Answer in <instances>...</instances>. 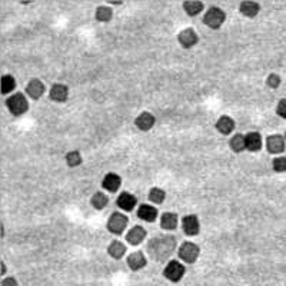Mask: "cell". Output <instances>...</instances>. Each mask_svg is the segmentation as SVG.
<instances>
[{
  "mask_svg": "<svg viewBox=\"0 0 286 286\" xmlns=\"http://www.w3.org/2000/svg\"><path fill=\"white\" fill-rule=\"evenodd\" d=\"M285 139H286V132H285Z\"/></svg>",
  "mask_w": 286,
  "mask_h": 286,
  "instance_id": "36",
  "label": "cell"
},
{
  "mask_svg": "<svg viewBox=\"0 0 286 286\" xmlns=\"http://www.w3.org/2000/svg\"><path fill=\"white\" fill-rule=\"evenodd\" d=\"M148 265V259H146V256L143 255V252H133L131 253L129 256H128V266L132 269V270H140V269H143L145 266Z\"/></svg>",
  "mask_w": 286,
  "mask_h": 286,
  "instance_id": "16",
  "label": "cell"
},
{
  "mask_svg": "<svg viewBox=\"0 0 286 286\" xmlns=\"http://www.w3.org/2000/svg\"><path fill=\"white\" fill-rule=\"evenodd\" d=\"M65 160H66V163L69 168H76V166H79V165L83 162L82 154L79 153L77 151H72V152H69V153L66 154V157H65Z\"/></svg>",
  "mask_w": 286,
  "mask_h": 286,
  "instance_id": "28",
  "label": "cell"
},
{
  "mask_svg": "<svg viewBox=\"0 0 286 286\" xmlns=\"http://www.w3.org/2000/svg\"><path fill=\"white\" fill-rule=\"evenodd\" d=\"M198 35H196V32H195L192 27L183 29V30L177 35V42H179V44H180L183 49H191V47H193L195 44L198 43Z\"/></svg>",
  "mask_w": 286,
  "mask_h": 286,
  "instance_id": "8",
  "label": "cell"
},
{
  "mask_svg": "<svg viewBox=\"0 0 286 286\" xmlns=\"http://www.w3.org/2000/svg\"><path fill=\"white\" fill-rule=\"evenodd\" d=\"M6 106L13 116H22L29 109V102L23 93H15L6 99Z\"/></svg>",
  "mask_w": 286,
  "mask_h": 286,
  "instance_id": "2",
  "label": "cell"
},
{
  "mask_svg": "<svg viewBox=\"0 0 286 286\" xmlns=\"http://www.w3.org/2000/svg\"><path fill=\"white\" fill-rule=\"evenodd\" d=\"M229 146L230 149L235 152V153H241L246 149V142H245V136L242 133H236L235 136H232L230 142H229Z\"/></svg>",
  "mask_w": 286,
  "mask_h": 286,
  "instance_id": "23",
  "label": "cell"
},
{
  "mask_svg": "<svg viewBox=\"0 0 286 286\" xmlns=\"http://www.w3.org/2000/svg\"><path fill=\"white\" fill-rule=\"evenodd\" d=\"M239 10L243 16L246 18H255L259 10H261V4L256 3V1H252V0H248V1H242L241 6H239Z\"/></svg>",
  "mask_w": 286,
  "mask_h": 286,
  "instance_id": "20",
  "label": "cell"
},
{
  "mask_svg": "<svg viewBox=\"0 0 286 286\" xmlns=\"http://www.w3.org/2000/svg\"><path fill=\"white\" fill-rule=\"evenodd\" d=\"M154 122H156V119H154V116L152 113L143 112V113H140V114L136 117L134 125H136V128L140 129L142 132H148V131H151V129L153 128Z\"/></svg>",
  "mask_w": 286,
  "mask_h": 286,
  "instance_id": "10",
  "label": "cell"
},
{
  "mask_svg": "<svg viewBox=\"0 0 286 286\" xmlns=\"http://www.w3.org/2000/svg\"><path fill=\"white\" fill-rule=\"evenodd\" d=\"M276 113L278 116H281L282 119H286V99L279 100L278 106H276Z\"/></svg>",
  "mask_w": 286,
  "mask_h": 286,
  "instance_id": "32",
  "label": "cell"
},
{
  "mask_svg": "<svg viewBox=\"0 0 286 286\" xmlns=\"http://www.w3.org/2000/svg\"><path fill=\"white\" fill-rule=\"evenodd\" d=\"M185 272H186L185 266L179 261L172 259V261H169V264L166 265V267L163 270V276L171 282H179L185 276Z\"/></svg>",
  "mask_w": 286,
  "mask_h": 286,
  "instance_id": "6",
  "label": "cell"
},
{
  "mask_svg": "<svg viewBox=\"0 0 286 286\" xmlns=\"http://www.w3.org/2000/svg\"><path fill=\"white\" fill-rule=\"evenodd\" d=\"M112 4H122V1H110Z\"/></svg>",
  "mask_w": 286,
  "mask_h": 286,
  "instance_id": "35",
  "label": "cell"
},
{
  "mask_svg": "<svg viewBox=\"0 0 286 286\" xmlns=\"http://www.w3.org/2000/svg\"><path fill=\"white\" fill-rule=\"evenodd\" d=\"M215 126H216V131L222 134H229L235 129V120L230 116L225 114V116H220Z\"/></svg>",
  "mask_w": 286,
  "mask_h": 286,
  "instance_id": "19",
  "label": "cell"
},
{
  "mask_svg": "<svg viewBox=\"0 0 286 286\" xmlns=\"http://www.w3.org/2000/svg\"><path fill=\"white\" fill-rule=\"evenodd\" d=\"M165 198H166V193H165V191L160 189V188H152L151 192H149V200H151L152 203L160 205V203L165 200Z\"/></svg>",
  "mask_w": 286,
  "mask_h": 286,
  "instance_id": "29",
  "label": "cell"
},
{
  "mask_svg": "<svg viewBox=\"0 0 286 286\" xmlns=\"http://www.w3.org/2000/svg\"><path fill=\"white\" fill-rule=\"evenodd\" d=\"M146 235H148L146 229H143L142 226L136 225V226H133L132 229L128 232V235H126V241H128V243H131V245H133V246H136V245H140V243L143 242V239L146 238Z\"/></svg>",
  "mask_w": 286,
  "mask_h": 286,
  "instance_id": "13",
  "label": "cell"
},
{
  "mask_svg": "<svg viewBox=\"0 0 286 286\" xmlns=\"http://www.w3.org/2000/svg\"><path fill=\"white\" fill-rule=\"evenodd\" d=\"M1 286H19V284L15 278H4L1 281Z\"/></svg>",
  "mask_w": 286,
  "mask_h": 286,
  "instance_id": "33",
  "label": "cell"
},
{
  "mask_svg": "<svg viewBox=\"0 0 286 286\" xmlns=\"http://www.w3.org/2000/svg\"><path fill=\"white\" fill-rule=\"evenodd\" d=\"M226 20V15H225V12L218 7V6H212L206 13H205V16H203V23L208 26V27H210V29H219L220 26L225 23Z\"/></svg>",
  "mask_w": 286,
  "mask_h": 286,
  "instance_id": "3",
  "label": "cell"
},
{
  "mask_svg": "<svg viewBox=\"0 0 286 286\" xmlns=\"http://www.w3.org/2000/svg\"><path fill=\"white\" fill-rule=\"evenodd\" d=\"M137 203V199L134 195L129 193V192H123L117 196V200H116V205L122 209V210H126V212H131L134 209Z\"/></svg>",
  "mask_w": 286,
  "mask_h": 286,
  "instance_id": "12",
  "label": "cell"
},
{
  "mask_svg": "<svg viewBox=\"0 0 286 286\" xmlns=\"http://www.w3.org/2000/svg\"><path fill=\"white\" fill-rule=\"evenodd\" d=\"M285 140V137L281 136V134H270V136H267V139H266V149H267V152L272 154L284 153V151H285L286 148Z\"/></svg>",
  "mask_w": 286,
  "mask_h": 286,
  "instance_id": "7",
  "label": "cell"
},
{
  "mask_svg": "<svg viewBox=\"0 0 286 286\" xmlns=\"http://www.w3.org/2000/svg\"><path fill=\"white\" fill-rule=\"evenodd\" d=\"M272 168L278 173L286 172V156H278L272 160Z\"/></svg>",
  "mask_w": 286,
  "mask_h": 286,
  "instance_id": "30",
  "label": "cell"
},
{
  "mask_svg": "<svg viewBox=\"0 0 286 286\" xmlns=\"http://www.w3.org/2000/svg\"><path fill=\"white\" fill-rule=\"evenodd\" d=\"M128 216L120 212H113L108 219V230L113 235H120L128 226Z\"/></svg>",
  "mask_w": 286,
  "mask_h": 286,
  "instance_id": "5",
  "label": "cell"
},
{
  "mask_svg": "<svg viewBox=\"0 0 286 286\" xmlns=\"http://www.w3.org/2000/svg\"><path fill=\"white\" fill-rule=\"evenodd\" d=\"M177 222H179V218H177L176 213H173V212H165L162 215V218H160V226L165 230H175L177 226Z\"/></svg>",
  "mask_w": 286,
  "mask_h": 286,
  "instance_id": "21",
  "label": "cell"
},
{
  "mask_svg": "<svg viewBox=\"0 0 286 286\" xmlns=\"http://www.w3.org/2000/svg\"><path fill=\"white\" fill-rule=\"evenodd\" d=\"M183 9L189 16H198L199 13L203 10V3L198 0H188L183 3Z\"/></svg>",
  "mask_w": 286,
  "mask_h": 286,
  "instance_id": "24",
  "label": "cell"
},
{
  "mask_svg": "<svg viewBox=\"0 0 286 286\" xmlns=\"http://www.w3.org/2000/svg\"><path fill=\"white\" fill-rule=\"evenodd\" d=\"M182 229L188 236H196L200 230L199 218L196 215H186L182 218Z\"/></svg>",
  "mask_w": 286,
  "mask_h": 286,
  "instance_id": "9",
  "label": "cell"
},
{
  "mask_svg": "<svg viewBox=\"0 0 286 286\" xmlns=\"http://www.w3.org/2000/svg\"><path fill=\"white\" fill-rule=\"evenodd\" d=\"M50 99L55 100V102H65L69 96V89L66 85H62V83H55L52 89H50V93H49Z\"/></svg>",
  "mask_w": 286,
  "mask_h": 286,
  "instance_id": "18",
  "label": "cell"
},
{
  "mask_svg": "<svg viewBox=\"0 0 286 286\" xmlns=\"http://www.w3.org/2000/svg\"><path fill=\"white\" fill-rule=\"evenodd\" d=\"M246 149L249 152H259L262 149V136L259 132H250L245 136Z\"/></svg>",
  "mask_w": 286,
  "mask_h": 286,
  "instance_id": "14",
  "label": "cell"
},
{
  "mask_svg": "<svg viewBox=\"0 0 286 286\" xmlns=\"http://www.w3.org/2000/svg\"><path fill=\"white\" fill-rule=\"evenodd\" d=\"M266 85L272 89L279 88V85H281V76H279V75H276V73L269 75V77L266 79Z\"/></svg>",
  "mask_w": 286,
  "mask_h": 286,
  "instance_id": "31",
  "label": "cell"
},
{
  "mask_svg": "<svg viewBox=\"0 0 286 286\" xmlns=\"http://www.w3.org/2000/svg\"><path fill=\"white\" fill-rule=\"evenodd\" d=\"M176 241L173 236H162V238H153L148 243V252L153 256L156 261H163L165 258L171 256L175 250Z\"/></svg>",
  "mask_w": 286,
  "mask_h": 286,
  "instance_id": "1",
  "label": "cell"
},
{
  "mask_svg": "<svg viewBox=\"0 0 286 286\" xmlns=\"http://www.w3.org/2000/svg\"><path fill=\"white\" fill-rule=\"evenodd\" d=\"M108 196L103 193V192H96L93 196H92V206L95 208V209H97V210H102V209H105L106 206H108Z\"/></svg>",
  "mask_w": 286,
  "mask_h": 286,
  "instance_id": "25",
  "label": "cell"
},
{
  "mask_svg": "<svg viewBox=\"0 0 286 286\" xmlns=\"http://www.w3.org/2000/svg\"><path fill=\"white\" fill-rule=\"evenodd\" d=\"M44 88L43 82H40L39 79H32L27 86H26V93L29 95V97H32L33 100H38L42 95L44 93Z\"/></svg>",
  "mask_w": 286,
  "mask_h": 286,
  "instance_id": "15",
  "label": "cell"
},
{
  "mask_svg": "<svg viewBox=\"0 0 286 286\" xmlns=\"http://www.w3.org/2000/svg\"><path fill=\"white\" fill-rule=\"evenodd\" d=\"M1 275H4V272H6V266H4V264H3V262H1Z\"/></svg>",
  "mask_w": 286,
  "mask_h": 286,
  "instance_id": "34",
  "label": "cell"
},
{
  "mask_svg": "<svg viewBox=\"0 0 286 286\" xmlns=\"http://www.w3.org/2000/svg\"><path fill=\"white\" fill-rule=\"evenodd\" d=\"M137 218L145 222H154L157 218V209L152 206V205H140L137 209Z\"/></svg>",
  "mask_w": 286,
  "mask_h": 286,
  "instance_id": "17",
  "label": "cell"
},
{
  "mask_svg": "<svg viewBox=\"0 0 286 286\" xmlns=\"http://www.w3.org/2000/svg\"><path fill=\"white\" fill-rule=\"evenodd\" d=\"M179 258L186 262V264H195L198 261L199 255H200V249L196 243L193 242H183L179 248V252H177Z\"/></svg>",
  "mask_w": 286,
  "mask_h": 286,
  "instance_id": "4",
  "label": "cell"
},
{
  "mask_svg": "<svg viewBox=\"0 0 286 286\" xmlns=\"http://www.w3.org/2000/svg\"><path fill=\"white\" fill-rule=\"evenodd\" d=\"M108 253L113 259H120L126 253V246L120 241H112L108 248Z\"/></svg>",
  "mask_w": 286,
  "mask_h": 286,
  "instance_id": "22",
  "label": "cell"
},
{
  "mask_svg": "<svg viewBox=\"0 0 286 286\" xmlns=\"http://www.w3.org/2000/svg\"><path fill=\"white\" fill-rule=\"evenodd\" d=\"M95 16H96V20H99V22H109L112 16H113V12L108 6H100V7L96 9Z\"/></svg>",
  "mask_w": 286,
  "mask_h": 286,
  "instance_id": "26",
  "label": "cell"
},
{
  "mask_svg": "<svg viewBox=\"0 0 286 286\" xmlns=\"http://www.w3.org/2000/svg\"><path fill=\"white\" fill-rule=\"evenodd\" d=\"M120 185H122V177L119 176L117 173H113V172L105 175L103 180H102V188L106 189L108 192H112V193L117 192Z\"/></svg>",
  "mask_w": 286,
  "mask_h": 286,
  "instance_id": "11",
  "label": "cell"
},
{
  "mask_svg": "<svg viewBox=\"0 0 286 286\" xmlns=\"http://www.w3.org/2000/svg\"><path fill=\"white\" fill-rule=\"evenodd\" d=\"M15 88H16L15 77L12 75H4L1 77V93L3 95H7V93H10Z\"/></svg>",
  "mask_w": 286,
  "mask_h": 286,
  "instance_id": "27",
  "label": "cell"
}]
</instances>
